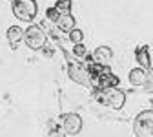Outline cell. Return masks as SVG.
<instances>
[{
  "instance_id": "obj_7",
  "label": "cell",
  "mask_w": 153,
  "mask_h": 137,
  "mask_svg": "<svg viewBox=\"0 0 153 137\" xmlns=\"http://www.w3.org/2000/svg\"><path fill=\"white\" fill-rule=\"evenodd\" d=\"M91 58H93V62H97L100 66H109L111 64V58H113V51L108 46H99L97 49H95V53H93Z\"/></svg>"
},
{
  "instance_id": "obj_16",
  "label": "cell",
  "mask_w": 153,
  "mask_h": 137,
  "mask_svg": "<svg viewBox=\"0 0 153 137\" xmlns=\"http://www.w3.org/2000/svg\"><path fill=\"white\" fill-rule=\"evenodd\" d=\"M148 73H149V77H148V82H146L144 90H146V91H153V70L149 68V70H148Z\"/></svg>"
},
{
  "instance_id": "obj_13",
  "label": "cell",
  "mask_w": 153,
  "mask_h": 137,
  "mask_svg": "<svg viewBox=\"0 0 153 137\" xmlns=\"http://www.w3.org/2000/svg\"><path fill=\"white\" fill-rule=\"evenodd\" d=\"M55 7L59 9L60 13H69V9H71V0H59V2L55 4Z\"/></svg>"
},
{
  "instance_id": "obj_11",
  "label": "cell",
  "mask_w": 153,
  "mask_h": 137,
  "mask_svg": "<svg viewBox=\"0 0 153 137\" xmlns=\"http://www.w3.org/2000/svg\"><path fill=\"white\" fill-rule=\"evenodd\" d=\"M24 38V29H20L18 26H11L7 29V40L11 44H16V42H20Z\"/></svg>"
},
{
  "instance_id": "obj_14",
  "label": "cell",
  "mask_w": 153,
  "mask_h": 137,
  "mask_svg": "<svg viewBox=\"0 0 153 137\" xmlns=\"http://www.w3.org/2000/svg\"><path fill=\"white\" fill-rule=\"evenodd\" d=\"M46 15H48V18H51V20H55V22H56V20L60 18V15H62V13H60L59 9H56V7H49Z\"/></svg>"
},
{
  "instance_id": "obj_8",
  "label": "cell",
  "mask_w": 153,
  "mask_h": 137,
  "mask_svg": "<svg viewBox=\"0 0 153 137\" xmlns=\"http://www.w3.org/2000/svg\"><path fill=\"white\" fill-rule=\"evenodd\" d=\"M148 77H149V73L146 68H135L129 71V82L133 86H146Z\"/></svg>"
},
{
  "instance_id": "obj_4",
  "label": "cell",
  "mask_w": 153,
  "mask_h": 137,
  "mask_svg": "<svg viewBox=\"0 0 153 137\" xmlns=\"http://www.w3.org/2000/svg\"><path fill=\"white\" fill-rule=\"evenodd\" d=\"M69 77L75 81V82H79V84H91L93 81V73H91V68L82 64V62H73L69 66Z\"/></svg>"
},
{
  "instance_id": "obj_9",
  "label": "cell",
  "mask_w": 153,
  "mask_h": 137,
  "mask_svg": "<svg viewBox=\"0 0 153 137\" xmlns=\"http://www.w3.org/2000/svg\"><path fill=\"white\" fill-rule=\"evenodd\" d=\"M135 58H137V62H139L140 66H144L146 70H149V68H151V62H149V53H148V48H146V46L137 48V51H135Z\"/></svg>"
},
{
  "instance_id": "obj_15",
  "label": "cell",
  "mask_w": 153,
  "mask_h": 137,
  "mask_svg": "<svg viewBox=\"0 0 153 137\" xmlns=\"http://www.w3.org/2000/svg\"><path fill=\"white\" fill-rule=\"evenodd\" d=\"M73 53H75L76 57H88V51H86V48L82 46V42H80V44H75Z\"/></svg>"
},
{
  "instance_id": "obj_2",
  "label": "cell",
  "mask_w": 153,
  "mask_h": 137,
  "mask_svg": "<svg viewBox=\"0 0 153 137\" xmlns=\"http://www.w3.org/2000/svg\"><path fill=\"white\" fill-rule=\"evenodd\" d=\"M133 133L137 137H153V110L140 112L133 123Z\"/></svg>"
},
{
  "instance_id": "obj_5",
  "label": "cell",
  "mask_w": 153,
  "mask_h": 137,
  "mask_svg": "<svg viewBox=\"0 0 153 137\" xmlns=\"http://www.w3.org/2000/svg\"><path fill=\"white\" fill-rule=\"evenodd\" d=\"M24 42L31 49H40V48H44V44H46V35H44L42 28H38V26L27 28L24 31Z\"/></svg>"
},
{
  "instance_id": "obj_12",
  "label": "cell",
  "mask_w": 153,
  "mask_h": 137,
  "mask_svg": "<svg viewBox=\"0 0 153 137\" xmlns=\"http://www.w3.org/2000/svg\"><path fill=\"white\" fill-rule=\"evenodd\" d=\"M82 38H84V33H82L80 29H75V28H73V29L69 31V40H71V42L80 44V42H82Z\"/></svg>"
},
{
  "instance_id": "obj_6",
  "label": "cell",
  "mask_w": 153,
  "mask_h": 137,
  "mask_svg": "<svg viewBox=\"0 0 153 137\" xmlns=\"http://www.w3.org/2000/svg\"><path fill=\"white\" fill-rule=\"evenodd\" d=\"M60 124L68 135H76L82 130V119L76 113H64L60 117Z\"/></svg>"
},
{
  "instance_id": "obj_3",
  "label": "cell",
  "mask_w": 153,
  "mask_h": 137,
  "mask_svg": "<svg viewBox=\"0 0 153 137\" xmlns=\"http://www.w3.org/2000/svg\"><path fill=\"white\" fill-rule=\"evenodd\" d=\"M13 15L24 22L33 20L36 15V2L35 0H13Z\"/></svg>"
},
{
  "instance_id": "obj_1",
  "label": "cell",
  "mask_w": 153,
  "mask_h": 137,
  "mask_svg": "<svg viewBox=\"0 0 153 137\" xmlns=\"http://www.w3.org/2000/svg\"><path fill=\"white\" fill-rule=\"evenodd\" d=\"M97 101L104 106H109L113 110H120L126 103V93L115 86H108V88H100L97 93Z\"/></svg>"
},
{
  "instance_id": "obj_10",
  "label": "cell",
  "mask_w": 153,
  "mask_h": 137,
  "mask_svg": "<svg viewBox=\"0 0 153 137\" xmlns=\"http://www.w3.org/2000/svg\"><path fill=\"white\" fill-rule=\"evenodd\" d=\"M56 24H59V28L64 29V31H71V29L75 28V18H73V15H69V13H62L60 18L56 20Z\"/></svg>"
}]
</instances>
